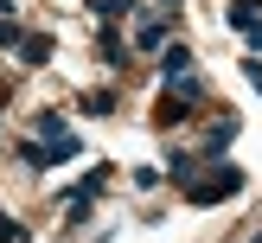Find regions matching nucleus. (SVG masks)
I'll list each match as a JSON object with an SVG mask.
<instances>
[{"instance_id":"f257e3e1","label":"nucleus","mask_w":262,"mask_h":243,"mask_svg":"<svg viewBox=\"0 0 262 243\" xmlns=\"http://www.w3.org/2000/svg\"><path fill=\"white\" fill-rule=\"evenodd\" d=\"M250 186V173L243 166H230V160H217V166H205V179H186V205H224V198H237V192Z\"/></svg>"},{"instance_id":"f03ea898","label":"nucleus","mask_w":262,"mask_h":243,"mask_svg":"<svg viewBox=\"0 0 262 243\" xmlns=\"http://www.w3.org/2000/svg\"><path fill=\"white\" fill-rule=\"evenodd\" d=\"M32 135H38V147H58V160H77V153H83V141L71 135V122H64L58 109L32 115Z\"/></svg>"},{"instance_id":"7ed1b4c3","label":"nucleus","mask_w":262,"mask_h":243,"mask_svg":"<svg viewBox=\"0 0 262 243\" xmlns=\"http://www.w3.org/2000/svg\"><path fill=\"white\" fill-rule=\"evenodd\" d=\"M135 45H141V51H160V45H173V26H166L160 13H147V19L135 26Z\"/></svg>"},{"instance_id":"20e7f679","label":"nucleus","mask_w":262,"mask_h":243,"mask_svg":"<svg viewBox=\"0 0 262 243\" xmlns=\"http://www.w3.org/2000/svg\"><path fill=\"white\" fill-rule=\"evenodd\" d=\"M179 77H192V51L186 45H160V83H179Z\"/></svg>"},{"instance_id":"39448f33","label":"nucleus","mask_w":262,"mask_h":243,"mask_svg":"<svg viewBox=\"0 0 262 243\" xmlns=\"http://www.w3.org/2000/svg\"><path fill=\"white\" fill-rule=\"evenodd\" d=\"M13 51H19V64H32V71H38V64H51V38H45V32H19V45H13Z\"/></svg>"},{"instance_id":"423d86ee","label":"nucleus","mask_w":262,"mask_h":243,"mask_svg":"<svg viewBox=\"0 0 262 243\" xmlns=\"http://www.w3.org/2000/svg\"><path fill=\"white\" fill-rule=\"evenodd\" d=\"M237 128H243V122H237V115H224V122H217V128H211V135H205V147H199V153H205V160H211V153H224V147H230V141H237Z\"/></svg>"},{"instance_id":"0eeeda50","label":"nucleus","mask_w":262,"mask_h":243,"mask_svg":"<svg viewBox=\"0 0 262 243\" xmlns=\"http://www.w3.org/2000/svg\"><path fill=\"white\" fill-rule=\"evenodd\" d=\"M96 51H102V64H128V38L115 32V26H102V32H96Z\"/></svg>"},{"instance_id":"6e6552de","label":"nucleus","mask_w":262,"mask_h":243,"mask_svg":"<svg viewBox=\"0 0 262 243\" xmlns=\"http://www.w3.org/2000/svg\"><path fill=\"white\" fill-rule=\"evenodd\" d=\"M256 19H262V0H230V19H224V26H237V32H250Z\"/></svg>"},{"instance_id":"1a4fd4ad","label":"nucleus","mask_w":262,"mask_h":243,"mask_svg":"<svg viewBox=\"0 0 262 243\" xmlns=\"http://www.w3.org/2000/svg\"><path fill=\"white\" fill-rule=\"evenodd\" d=\"M186 109H192V102H179V96H160L154 122H160V128H179V122H186Z\"/></svg>"},{"instance_id":"9d476101","label":"nucleus","mask_w":262,"mask_h":243,"mask_svg":"<svg viewBox=\"0 0 262 243\" xmlns=\"http://www.w3.org/2000/svg\"><path fill=\"white\" fill-rule=\"evenodd\" d=\"M83 115H115V90H90V96H83Z\"/></svg>"},{"instance_id":"9b49d317","label":"nucleus","mask_w":262,"mask_h":243,"mask_svg":"<svg viewBox=\"0 0 262 243\" xmlns=\"http://www.w3.org/2000/svg\"><path fill=\"white\" fill-rule=\"evenodd\" d=\"M0 243H26V224L13 211H0Z\"/></svg>"},{"instance_id":"f8f14e48","label":"nucleus","mask_w":262,"mask_h":243,"mask_svg":"<svg viewBox=\"0 0 262 243\" xmlns=\"http://www.w3.org/2000/svg\"><path fill=\"white\" fill-rule=\"evenodd\" d=\"M243 45H250V51H262V19L250 26V32H243Z\"/></svg>"},{"instance_id":"ddd939ff","label":"nucleus","mask_w":262,"mask_h":243,"mask_svg":"<svg viewBox=\"0 0 262 243\" xmlns=\"http://www.w3.org/2000/svg\"><path fill=\"white\" fill-rule=\"evenodd\" d=\"M243 71H250V90H262V58H250Z\"/></svg>"},{"instance_id":"4468645a","label":"nucleus","mask_w":262,"mask_h":243,"mask_svg":"<svg viewBox=\"0 0 262 243\" xmlns=\"http://www.w3.org/2000/svg\"><path fill=\"white\" fill-rule=\"evenodd\" d=\"M0 109H7V83H0Z\"/></svg>"},{"instance_id":"2eb2a0df","label":"nucleus","mask_w":262,"mask_h":243,"mask_svg":"<svg viewBox=\"0 0 262 243\" xmlns=\"http://www.w3.org/2000/svg\"><path fill=\"white\" fill-rule=\"evenodd\" d=\"M160 7H179V0H160Z\"/></svg>"},{"instance_id":"dca6fc26","label":"nucleus","mask_w":262,"mask_h":243,"mask_svg":"<svg viewBox=\"0 0 262 243\" xmlns=\"http://www.w3.org/2000/svg\"><path fill=\"white\" fill-rule=\"evenodd\" d=\"M256 243H262V230H256Z\"/></svg>"}]
</instances>
